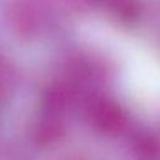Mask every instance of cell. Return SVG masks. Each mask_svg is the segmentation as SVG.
I'll return each mask as SVG.
<instances>
[{
  "label": "cell",
  "instance_id": "obj_1",
  "mask_svg": "<svg viewBox=\"0 0 160 160\" xmlns=\"http://www.w3.org/2000/svg\"><path fill=\"white\" fill-rule=\"evenodd\" d=\"M95 119L98 125L105 131L116 130L122 124L121 111L111 104H102L99 106L95 112Z\"/></svg>",
  "mask_w": 160,
  "mask_h": 160
}]
</instances>
